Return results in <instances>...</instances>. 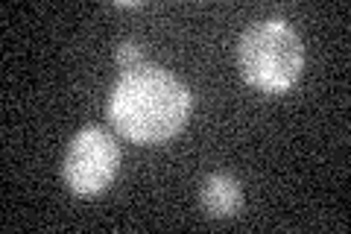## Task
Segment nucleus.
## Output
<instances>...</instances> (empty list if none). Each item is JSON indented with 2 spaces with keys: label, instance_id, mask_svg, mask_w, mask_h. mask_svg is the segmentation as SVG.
I'll use <instances>...</instances> for the list:
<instances>
[{
  "label": "nucleus",
  "instance_id": "obj_1",
  "mask_svg": "<svg viewBox=\"0 0 351 234\" xmlns=\"http://www.w3.org/2000/svg\"><path fill=\"white\" fill-rule=\"evenodd\" d=\"M106 115L126 141L138 147L170 141L191 117V91L158 65L123 71L108 91Z\"/></svg>",
  "mask_w": 351,
  "mask_h": 234
},
{
  "label": "nucleus",
  "instance_id": "obj_2",
  "mask_svg": "<svg viewBox=\"0 0 351 234\" xmlns=\"http://www.w3.org/2000/svg\"><path fill=\"white\" fill-rule=\"evenodd\" d=\"M237 65L249 85L267 94H281L299 82L304 68L302 38L284 18L252 24L237 44Z\"/></svg>",
  "mask_w": 351,
  "mask_h": 234
},
{
  "label": "nucleus",
  "instance_id": "obj_3",
  "mask_svg": "<svg viewBox=\"0 0 351 234\" xmlns=\"http://www.w3.org/2000/svg\"><path fill=\"white\" fill-rule=\"evenodd\" d=\"M120 167V147L106 126H85L71 138L62 161V179L76 196L103 194Z\"/></svg>",
  "mask_w": 351,
  "mask_h": 234
},
{
  "label": "nucleus",
  "instance_id": "obj_4",
  "mask_svg": "<svg viewBox=\"0 0 351 234\" xmlns=\"http://www.w3.org/2000/svg\"><path fill=\"white\" fill-rule=\"evenodd\" d=\"M199 202L208 217L228 220L243 208V187L232 173H211L199 187Z\"/></svg>",
  "mask_w": 351,
  "mask_h": 234
},
{
  "label": "nucleus",
  "instance_id": "obj_5",
  "mask_svg": "<svg viewBox=\"0 0 351 234\" xmlns=\"http://www.w3.org/2000/svg\"><path fill=\"white\" fill-rule=\"evenodd\" d=\"M114 62H117V68H120V71L138 68V65H144V47H141L135 38L117 41V47H114Z\"/></svg>",
  "mask_w": 351,
  "mask_h": 234
}]
</instances>
